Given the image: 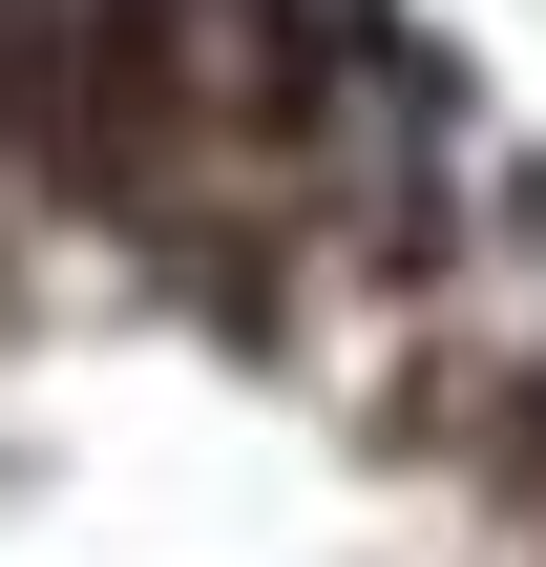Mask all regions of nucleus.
<instances>
[{"instance_id":"nucleus-1","label":"nucleus","mask_w":546,"mask_h":567,"mask_svg":"<svg viewBox=\"0 0 546 567\" xmlns=\"http://www.w3.org/2000/svg\"><path fill=\"white\" fill-rule=\"evenodd\" d=\"M0 567H546V168L400 0H0Z\"/></svg>"}]
</instances>
